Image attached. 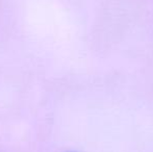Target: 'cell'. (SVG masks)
Instances as JSON below:
<instances>
[]
</instances>
